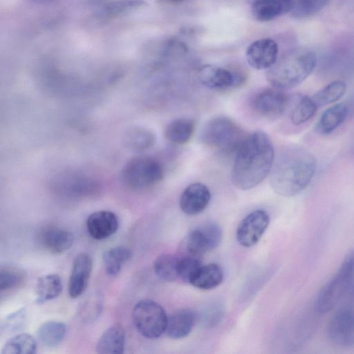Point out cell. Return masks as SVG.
<instances>
[{"label":"cell","mask_w":354,"mask_h":354,"mask_svg":"<svg viewBox=\"0 0 354 354\" xmlns=\"http://www.w3.org/2000/svg\"><path fill=\"white\" fill-rule=\"evenodd\" d=\"M159 3H167V4H177L180 3L185 0H157Z\"/></svg>","instance_id":"ab89813d"},{"label":"cell","mask_w":354,"mask_h":354,"mask_svg":"<svg viewBox=\"0 0 354 354\" xmlns=\"http://www.w3.org/2000/svg\"><path fill=\"white\" fill-rule=\"evenodd\" d=\"M209 241L201 227H197L185 236L180 244L179 257H192L198 259L212 251Z\"/></svg>","instance_id":"ffe728a7"},{"label":"cell","mask_w":354,"mask_h":354,"mask_svg":"<svg viewBox=\"0 0 354 354\" xmlns=\"http://www.w3.org/2000/svg\"><path fill=\"white\" fill-rule=\"evenodd\" d=\"M318 106L312 97L302 95L291 112L290 120L295 125L302 124L315 115Z\"/></svg>","instance_id":"1f68e13d"},{"label":"cell","mask_w":354,"mask_h":354,"mask_svg":"<svg viewBox=\"0 0 354 354\" xmlns=\"http://www.w3.org/2000/svg\"><path fill=\"white\" fill-rule=\"evenodd\" d=\"M246 135L230 118L218 115L203 127L201 139L203 144L222 152H236Z\"/></svg>","instance_id":"5b68a950"},{"label":"cell","mask_w":354,"mask_h":354,"mask_svg":"<svg viewBox=\"0 0 354 354\" xmlns=\"http://www.w3.org/2000/svg\"><path fill=\"white\" fill-rule=\"evenodd\" d=\"M131 257V251L124 246L113 247L106 250L102 255V263L106 274L109 276L117 275Z\"/></svg>","instance_id":"4316f807"},{"label":"cell","mask_w":354,"mask_h":354,"mask_svg":"<svg viewBox=\"0 0 354 354\" xmlns=\"http://www.w3.org/2000/svg\"><path fill=\"white\" fill-rule=\"evenodd\" d=\"M316 53L308 48H297L278 57L267 70L266 78L273 87L286 89L303 82L313 71L317 64Z\"/></svg>","instance_id":"3957f363"},{"label":"cell","mask_w":354,"mask_h":354,"mask_svg":"<svg viewBox=\"0 0 354 354\" xmlns=\"http://www.w3.org/2000/svg\"><path fill=\"white\" fill-rule=\"evenodd\" d=\"M195 128L196 122L192 119H176L167 125L164 132L165 138L170 143L185 145L192 137Z\"/></svg>","instance_id":"7402d4cb"},{"label":"cell","mask_w":354,"mask_h":354,"mask_svg":"<svg viewBox=\"0 0 354 354\" xmlns=\"http://www.w3.org/2000/svg\"><path fill=\"white\" fill-rule=\"evenodd\" d=\"M348 109V116L354 115V93L346 104Z\"/></svg>","instance_id":"74e56055"},{"label":"cell","mask_w":354,"mask_h":354,"mask_svg":"<svg viewBox=\"0 0 354 354\" xmlns=\"http://www.w3.org/2000/svg\"><path fill=\"white\" fill-rule=\"evenodd\" d=\"M124 345L125 331L120 324H115L100 337L96 351L100 354H120L124 353Z\"/></svg>","instance_id":"d6986e66"},{"label":"cell","mask_w":354,"mask_h":354,"mask_svg":"<svg viewBox=\"0 0 354 354\" xmlns=\"http://www.w3.org/2000/svg\"><path fill=\"white\" fill-rule=\"evenodd\" d=\"M62 290V280L57 274L41 276L36 283L35 301L40 304L54 299L60 295Z\"/></svg>","instance_id":"cb8c5ba5"},{"label":"cell","mask_w":354,"mask_h":354,"mask_svg":"<svg viewBox=\"0 0 354 354\" xmlns=\"http://www.w3.org/2000/svg\"><path fill=\"white\" fill-rule=\"evenodd\" d=\"M353 267L354 250H351L335 274L319 292L314 306L318 314L323 315L330 312L348 292Z\"/></svg>","instance_id":"277c9868"},{"label":"cell","mask_w":354,"mask_h":354,"mask_svg":"<svg viewBox=\"0 0 354 354\" xmlns=\"http://www.w3.org/2000/svg\"><path fill=\"white\" fill-rule=\"evenodd\" d=\"M288 103V96L282 89L274 87L257 93L252 98V108L260 115L274 117L282 114Z\"/></svg>","instance_id":"30bf717a"},{"label":"cell","mask_w":354,"mask_h":354,"mask_svg":"<svg viewBox=\"0 0 354 354\" xmlns=\"http://www.w3.org/2000/svg\"><path fill=\"white\" fill-rule=\"evenodd\" d=\"M288 12L295 18L305 19L321 11L330 0H288Z\"/></svg>","instance_id":"f1b7e54d"},{"label":"cell","mask_w":354,"mask_h":354,"mask_svg":"<svg viewBox=\"0 0 354 354\" xmlns=\"http://www.w3.org/2000/svg\"><path fill=\"white\" fill-rule=\"evenodd\" d=\"M24 276L17 268L6 266L0 270V290L1 292L9 291L17 288L24 281Z\"/></svg>","instance_id":"836d02e7"},{"label":"cell","mask_w":354,"mask_h":354,"mask_svg":"<svg viewBox=\"0 0 354 354\" xmlns=\"http://www.w3.org/2000/svg\"><path fill=\"white\" fill-rule=\"evenodd\" d=\"M153 270L160 279L172 282L179 278V257L169 253L160 254L153 262Z\"/></svg>","instance_id":"484cf974"},{"label":"cell","mask_w":354,"mask_h":354,"mask_svg":"<svg viewBox=\"0 0 354 354\" xmlns=\"http://www.w3.org/2000/svg\"><path fill=\"white\" fill-rule=\"evenodd\" d=\"M66 325L57 321L42 324L37 331V337L44 346L53 347L59 344L66 335Z\"/></svg>","instance_id":"83f0119b"},{"label":"cell","mask_w":354,"mask_h":354,"mask_svg":"<svg viewBox=\"0 0 354 354\" xmlns=\"http://www.w3.org/2000/svg\"><path fill=\"white\" fill-rule=\"evenodd\" d=\"M144 4L145 2L141 0H116L104 5L100 15L104 18H115L136 10Z\"/></svg>","instance_id":"d6a6232c"},{"label":"cell","mask_w":354,"mask_h":354,"mask_svg":"<svg viewBox=\"0 0 354 354\" xmlns=\"http://www.w3.org/2000/svg\"><path fill=\"white\" fill-rule=\"evenodd\" d=\"M39 239L42 247L49 252L62 254L72 246L74 236L64 228L48 225L40 231Z\"/></svg>","instance_id":"2e32d148"},{"label":"cell","mask_w":354,"mask_h":354,"mask_svg":"<svg viewBox=\"0 0 354 354\" xmlns=\"http://www.w3.org/2000/svg\"><path fill=\"white\" fill-rule=\"evenodd\" d=\"M88 234L95 240H104L114 234L119 227L117 215L111 211L100 210L91 214L86 222Z\"/></svg>","instance_id":"9a60e30c"},{"label":"cell","mask_w":354,"mask_h":354,"mask_svg":"<svg viewBox=\"0 0 354 354\" xmlns=\"http://www.w3.org/2000/svg\"><path fill=\"white\" fill-rule=\"evenodd\" d=\"M198 79L205 86L214 90H226L242 86L246 81L245 72L238 67H225L213 64L202 66Z\"/></svg>","instance_id":"ba28073f"},{"label":"cell","mask_w":354,"mask_h":354,"mask_svg":"<svg viewBox=\"0 0 354 354\" xmlns=\"http://www.w3.org/2000/svg\"><path fill=\"white\" fill-rule=\"evenodd\" d=\"M35 2H44V1H50V0H32Z\"/></svg>","instance_id":"60d3db41"},{"label":"cell","mask_w":354,"mask_h":354,"mask_svg":"<svg viewBox=\"0 0 354 354\" xmlns=\"http://www.w3.org/2000/svg\"><path fill=\"white\" fill-rule=\"evenodd\" d=\"M279 46L271 38H262L251 43L246 49L248 64L257 70H268L277 60Z\"/></svg>","instance_id":"8fae6325"},{"label":"cell","mask_w":354,"mask_h":354,"mask_svg":"<svg viewBox=\"0 0 354 354\" xmlns=\"http://www.w3.org/2000/svg\"><path fill=\"white\" fill-rule=\"evenodd\" d=\"M351 153L354 156V144H353V145L352 147V149H351Z\"/></svg>","instance_id":"b9f144b4"},{"label":"cell","mask_w":354,"mask_h":354,"mask_svg":"<svg viewBox=\"0 0 354 354\" xmlns=\"http://www.w3.org/2000/svg\"><path fill=\"white\" fill-rule=\"evenodd\" d=\"M222 268L217 263L201 265L190 280L189 283L201 290H211L218 286L223 281Z\"/></svg>","instance_id":"44dd1931"},{"label":"cell","mask_w":354,"mask_h":354,"mask_svg":"<svg viewBox=\"0 0 354 354\" xmlns=\"http://www.w3.org/2000/svg\"><path fill=\"white\" fill-rule=\"evenodd\" d=\"M168 316L157 302L143 299L136 304L132 310V319L138 333L143 337L154 339L166 330Z\"/></svg>","instance_id":"52a82bcc"},{"label":"cell","mask_w":354,"mask_h":354,"mask_svg":"<svg viewBox=\"0 0 354 354\" xmlns=\"http://www.w3.org/2000/svg\"><path fill=\"white\" fill-rule=\"evenodd\" d=\"M316 168V160L311 153L301 147H289L274 162L270 174V187L279 196H296L310 184Z\"/></svg>","instance_id":"7a4b0ae2"},{"label":"cell","mask_w":354,"mask_h":354,"mask_svg":"<svg viewBox=\"0 0 354 354\" xmlns=\"http://www.w3.org/2000/svg\"><path fill=\"white\" fill-rule=\"evenodd\" d=\"M196 320V315L192 310H178L168 317L165 333L173 339L186 337L192 330Z\"/></svg>","instance_id":"e0dca14e"},{"label":"cell","mask_w":354,"mask_h":354,"mask_svg":"<svg viewBox=\"0 0 354 354\" xmlns=\"http://www.w3.org/2000/svg\"><path fill=\"white\" fill-rule=\"evenodd\" d=\"M348 117L346 104H336L327 109L320 116L317 124V131L322 134H328L337 129Z\"/></svg>","instance_id":"603a6c76"},{"label":"cell","mask_w":354,"mask_h":354,"mask_svg":"<svg viewBox=\"0 0 354 354\" xmlns=\"http://www.w3.org/2000/svg\"><path fill=\"white\" fill-rule=\"evenodd\" d=\"M102 308V298L98 294L88 297L79 310V316L84 322L95 320L100 314Z\"/></svg>","instance_id":"e575fe53"},{"label":"cell","mask_w":354,"mask_h":354,"mask_svg":"<svg viewBox=\"0 0 354 354\" xmlns=\"http://www.w3.org/2000/svg\"><path fill=\"white\" fill-rule=\"evenodd\" d=\"M179 278L189 283L196 270L202 265L201 259L192 257H179Z\"/></svg>","instance_id":"d590c367"},{"label":"cell","mask_w":354,"mask_h":354,"mask_svg":"<svg viewBox=\"0 0 354 354\" xmlns=\"http://www.w3.org/2000/svg\"><path fill=\"white\" fill-rule=\"evenodd\" d=\"M344 82L335 80L318 91L312 98L317 106H323L338 101L346 93Z\"/></svg>","instance_id":"4dcf8cb0"},{"label":"cell","mask_w":354,"mask_h":354,"mask_svg":"<svg viewBox=\"0 0 354 354\" xmlns=\"http://www.w3.org/2000/svg\"><path fill=\"white\" fill-rule=\"evenodd\" d=\"M163 178L162 163L149 156H139L131 159L122 171L123 183L136 190L150 189L160 183Z\"/></svg>","instance_id":"8992f818"},{"label":"cell","mask_w":354,"mask_h":354,"mask_svg":"<svg viewBox=\"0 0 354 354\" xmlns=\"http://www.w3.org/2000/svg\"><path fill=\"white\" fill-rule=\"evenodd\" d=\"M37 351V342L29 334L19 333L9 339L4 344L3 354H34Z\"/></svg>","instance_id":"f546056e"},{"label":"cell","mask_w":354,"mask_h":354,"mask_svg":"<svg viewBox=\"0 0 354 354\" xmlns=\"http://www.w3.org/2000/svg\"><path fill=\"white\" fill-rule=\"evenodd\" d=\"M123 140L125 146L129 149L144 151L153 147L156 142V136L150 129L133 127L126 131Z\"/></svg>","instance_id":"d4e9b609"},{"label":"cell","mask_w":354,"mask_h":354,"mask_svg":"<svg viewBox=\"0 0 354 354\" xmlns=\"http://www.w3.org/2000/svg\"><path fill=\"white\" fill-rule=\"evenodd\" d=\"M188 50L187 44L175 37L165 39L160 48L161 55L166 57L184 55Z\"/></svg>","instance_id":"8d00e7d4"},{"label":"cell","mask_w":354,"mask_h":354,"mask_svg":"<svg viewBox=\"0 0 354 354\" xmlns=\"http://www.w3.org/2000/svg\"><path fill=\"white\" fill-rule=\"evenodd\" d=\"M348 292L354 296V267L352 272Z\"/></svg>","instance_id":"f35d334b"},{"label":"cell","mask_w":354,"mask_h":354,"mask_svg":"<svg viewBox=\"0 0 354 354\" xmlns=\"http://www.w3.org/2000/svg\"><path fill=\"white\" fill-rule=\"evenodd\" d=\"M330 341L340 347L354 346V313L344 310L337 313L328 326Z\"/></svg>","instance_id":"7c38bea8"},{"label":"cell","mask_w":354,"mask_h":354,"mask_svg":"<svg viewBox=\"0 0 354 354\" xmlns=\"http://www.w3.org/2000/svg\"><path fill=\"white\" fill-rule=\"evenodd\" d=\"M210 199L209 188L201 183H194L189 185L181 194L179 205L183 212L194 216L203 212L208 206Z\"/></svg>","instance_id":"5bb4252c"},{"label":"cell","mask_w":354,"mask_h":354,"mask_svg":"<svg viewBox=\"0 0 354 354\" xmlns=\"http://www.w3.org/2000/svg\"><path fill=\"white\" fill-rule=\"evenodd\" d=\"M274 161V147L265 132L255 131L246 135L235 153L232 184L241 190L254 188L270 174Z\"/></svg>","instance_id":"6da1fadb"},{"label":"cell","mask_w":354,"mask_h":354,"mask_svg":"<svg viewBox=\"0 0 354 354\" xmlns=\"http://www.w3.org/2000/svg\"><path fill=\"white\" fill-rule=\"evenodd\" d=\"M93 270V260L87 253H80L73 261L68 291L71 298L81 296L86 290Z\"/></svg>","instance_id":"4fadbf2b"},{"label":"cell","mask_w":354,"mask_h":354,"mask_svg":"<svg viewBox=\"0 0 354 354\" xmlns=\"http://www.w3.org/2000/svg\"><path fill=\"white\" fill-rule=\"evenodd\" d=\"M253 18L261 22L272 21L288 12V0H247Z\"/></svg>","instance_id":"ac0fdd59"},{"label":"cell","mask_w":354,"mask_h":354,"mask_svg":"<svg viewBox=\"0 0 354 354\" xmlns=\"http://www.w3.org/2000/svg\"><path fill=\"white\" fill-rule=\"evenodd\" d=\"M270 216L263 209L249 213L240 222L236 231L239 243L245 248L257 244L268 227Z\"/></svg>","instance_id":"9c48e42d"}]
</instances>
